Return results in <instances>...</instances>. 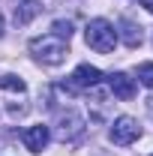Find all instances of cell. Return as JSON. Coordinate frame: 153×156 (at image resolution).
Instances as JSON below:
<instances>
[{
	"label": "cell",
	"mask_w": 153,
	"mask_h": 156,
	"mask_svg": "<svg viewBox=\"0 0 153 156\" xmlns=\"http://www.w3.org/2000/svg\"><path fill=\"white\" fill-rule=\"evenodd\" d=\"M30 51H33V57L42 60L45 66H57V63H63L66 54H69V42H63V39H57L54 33H48V36L30 39Z\"/></svg>",
	"instance_id": "cell-1"
},
{
	"label": "cell",
	"mask_w": 153,
	"mask_h": 156,
	"mask_svg": "<svg viewBox=\"0 0 153 156\" xmlns=\"http://www.w3.org/2000/svg\"><path fill=\"white\" fill-rule=\"evenodd\" d=\"M84 39H87V45L93 48V51H99V54H108V51H114L117 45V30L111 21L105 18H93L90 24H87V30H84Z\"/></svg>",
	"instance_id": "cell-2"
},
{
	"label": "cell",
	"mask_w": 153,
	"mask_h": 156,
	"mask_svg": "<svg viewBox=\"0 0 153 156\" xmlns=\"http://www.w3.org/2000/svg\"><path fill=\"white\" fill-rule=\"evenodd\" d=\"M102 81V72L96 69V66H90V63H81L75 72H72V78L63 84L69 93H78V90H87V87H96Z\"/></svg>",
	"instance_id": "cell-3"
},
{
	"label": "cell",
	"mask_w": 153,
	"mask_h": 156,
	"mask_svg": "<svg viewBox=\"0 0 153 156\" xmlns=\"http://www.w3.org/2000/svg\"><path fill=\"white\" fill-rule=\"evenodd\" d=\"M138 135H141V126H138V120H132V117H117L111 132H108V138L114 141L117 147H126V144L138 141Z\"/></svg>",
	"instance_id": "cell-4"
},
{
	"label": "cell",
	"mask_w": 153,
	"mask_h": 156,
	"mask_svg": "<svg viewBox=\"0 0 153 156\" xmlns=\"http://www.w3.org/2000/svg\"><path fill=\"white\" fill-rule=\"evenodd\" d=\"M21 141H24V147L30 150V153H42L45 147H48V141H51V132H48V126H27L24 132H21Z\"/></svg>",
	"instance_id": "cell-5"
},
{
	"label": "cell",
	"mask_w": 153,
	"mask_h": 156,
	"mask_svg": "<svg viewBox=\"0 0 153 156\" xmlns=\"http://www.w3.org/2000/svg\"><path fill=\"white\" fill-rule=\"evenodd\" d=\"M108 87L117 99H132L135 96V78H129L126 72H111L108 75Z\"/></svg>",
	"instance_id": "cell-6"
},
{
	"label": "cell",
	"mask_w": 153,
	"mask_h": 156,
	"mask_svg": "<svg viewBox=\"0 0 153 156\" xmlns=\"http://www.w3.org/2000/svg\"><path fill=\"white\" fill-rule=\"evenodd\" d=\"M39 0H21V6H15V24H30L39 15Z\"/></svg>",
	"instance_id": "cell-7"
},
{
	"label": "cell",
	"mask_w": 153,
	"mask_h": 156,
	"mask_svg": "<svg viewBox=\"0 0 153 156\" xmlns=\"http://www.w3.org/2000/svg\"><path fill=\"white\" fill-rule=\"evenodd\" d=\"M120 30H123V42L129 45V48H138L141 45V27H135L132 21H120Z\"/></svg>",
	"instance_id": "cell-8"
},
{
	"label": "cell",
	"mask_w": 153,
	"mask_h": 156,
	"mask_svg": "<svg viewBox=\"0 0 153 156\" xmlns=\"http://www.w3.org/2000/svg\"><path fill=\"white\" fill-rule=\"evenodd\" d=\"M0 87H3V90H15V93H24V90H27V84H24L21 78H15V75H3L0 78Z\"/></svg>",
	"instance_id": "cell-9"
},
{
	"label": "cell",
	"mask_w": 153,
	"mask_h": 156,
	"mask_svg": "<svg viewBox=\"0 0 153 156\" xmlns=\"http://www.w3.org/2000/svg\"><path fill=\"white\" fill-rule=\"evenodd\" d=\"M51 33L57 39H63V42H69V36H72V21H54L51 24Z\"/></svg>",
	"instance_id": "cell-10"
},
{
	"label": "cell",
	"mask_w": 153,
	"mask_h": 156,
	"mask_svg": "<svg viewBox=\"0 0 153 156\" xmlns=\"http://www.w3.org/2000/svg\"><path fill=\"white\" fill-rule=\"evenodd\" d=\"M138 81L153 90V63H141V66H138Z\"/></svg>",
	"instance_id": "cell-11"
},
{
	"label": "cell",
	"mask_w": 153,
	"mask_h": 156,
	"mask_svg": "<svg viewBox=\"0 0 153 156\" xmlns=\"http://www.w3.org/2000/svg\"><path fill=\"white\" fill-rule=\"evenodd\" d=\"M141 6H144L147 12H153V0H141Z\"/></svg>",
	"instance_id": "cell-12"
},
{
	"label": "cell",
	"mask_w": 153,
	"mask_h": 156,
	"mask_svg": "<svg viewBox=\"0 0 153 156\" xmlns=\"http://www.w3.org/2000/svg\"><path fill=\"white\" fill-rule=\"evenodd\" d=\"M0 36H3V15H0Z\"/></svg>",
	"instance_id": "cell-13"
},
{
	"label": "cell",
	"mask_w": 153,
	"mask_h": 156,
	"mask_svg": "<svg viewBox=\"0 0 153 156\" xmlns=\"http://www.w3.org/2000/svg\"><path fill=\"white\" fill-rule=\"evenodd\" d=\"M150 156H153V153H150Z\"/></svg>",
	"instance_id": "cell-14"
}]
</instances>
